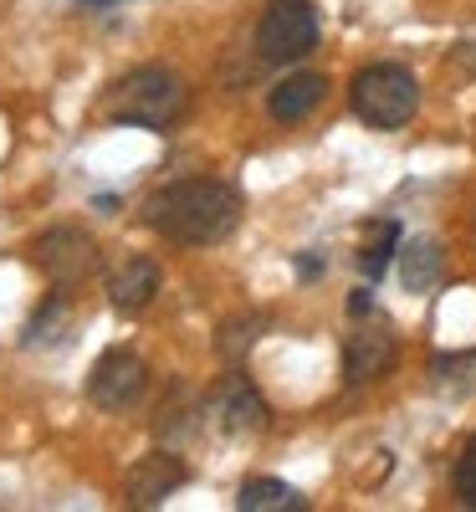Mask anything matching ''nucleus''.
<instances>
[{"label": "nucleus", "mask_w": 476, "mask_h": 512, "mask_svg": "<svg viewBox=\"0 0 476 512\" xmlns=\"http://www.w3.org/2000/svg\"><path fill=\"white\" fill-rule=\"evenodd\" d=\"M241 221V195L221 180H175L144 200V226L175 246H215Z\"/></svg>", "instance_id": "nucleus-1"}, {"label": "nucleus", "mask_w": 476, "mask_h": 512, "mask_svg": "<svg viewBox=\"0 0 476 512\" xmlns=\"http://www.w3.org/2000/svg\"><path fill=\"white\" fill-rule=\"evenodd\" d=\"M113 123L123 128H149V134H164L169 123L185 113V82L175 67L164 62H144L134 67L118 88H113V103H108Z\"/></svg>", "instance_id": "nucleus-2"}, {"label": "nucleus", "mask_w": 476, "mask_h": 512, "mask_svg": "<svg viewBox=\"0 0 476 512\" xmlns=\"http://www.w3.org/2000/svg\"><path fill=\"white\" fill-rule=\"evenodd\" d=\"M349 103L369 128H405L420 108V82L400 62H369L349 82Z\"/></svg>", "instance_id": "nucleus-3"}, {"label": "nucleus", "mask_w": 476, "mask_h": 512, "mask_svg": "<svg viewBox=\"0 0 476 512\" xmlns=\"http://www.w3.org/2000/svg\"><path fill=\"white\" fill-rule=\"evenodd\" d=\"M318 47V16L308 0H272V6L262 11V21H256V57L262 62H302Z\"/></svg>", "instance_id": "nucleus-4"}, {"label": "nucleus", "mask_w": 476, "mask_h": 512, "mask_svg": "<svg viewBox=\"0 0 476 512\" xmlns=\"http://www.w3.org/2000/svg\"><path fill=\"white\" fill-rule=\"evenodd\" d=\"M31 251H36V267L47 272V282L57 292H72V287H82V282L98 272V241L82 231V226H52V231H41Z\"/></svg>", "instance_id": "nucleus-5"}, {"label": "nucleus", "mask_w": 476, "mask_h": 512, "mask_svg": "<svg viewBox=\"0 0 476 512\" xmlns=\"http://www.w3.org/2000/svg\"><path fill=\"white\" fill-rule=\"evenodd\" d=\"M149 390V369L134 349H108L93 374H88V400L108 415H123V410H134Z\"/></svg>", "instance_id": "nucleus-6"}, {"label": "nucleus", "mask_w": 476, "mask_h": 512, "mask_svg": "<svg viewBox=\"0 0 476 512\" xmlns=\"http://www.w3.org/2000/svg\"><path fill=\"white\" fill-rule=\"evenodd\" d=\"M267 415H272L267 400L256 395V384H251L246 374H226V379L205 395V420L221 425L226 436H251V431H262Z\"/></svg>", "instance_id": "nucleus-7"}, {"label": "nucleus", "mask_w": 476, "mask_h": 512, "mask_svg": "<svg viewBox=\"0 0 476 512\" xmlns=\"http://www.w3.org/2000/svg\"><path fill=\"white\" fill-rule=\"evenodd\" d=\"M185 482H190V466L164 446V451H149L128 466L123 497H128V507H164V497H175Z\"/></svg>", "instance_id": "nucleus-8"}, {"label": "nucleus", "mask_w": 476, "mask_h": 512, "mask_svg": "<svg viewBox=\"0 0 476 512\" xmlns=\"http://www.w3.org/2000/svg\"><path fill=\"white\" fill-rule=\"evenodd\" d=\"M395 359H400V344H395V333H389L384 323L354 328L349 338H343V379L349 384L384 379L389 369H395Z\"/></svg>", "instance_id": "nucleus-9"}, {"label": "nucleus", "mask_w": 476, "mask_h": 512, "mask_svg": "<svg viewBox=\"0 0 476 512\" xmlns=\"http://www.w3.org/2000/svg\"><path fill=\"white\" fill-rule=\"evenodd\" d=\"M159 292V267L149 256H123V267L108 277V303L118 313H144Z\"/></svg>", "instance_id": "nucleus-10"}, {"label": "nucleus", "mask_w": 476, "mask_h": 512, "mask_svg": "<svg viewBox=\"0 0 476 512\" xmlns=\"http://www.w3.org/2000/svg\"><path fill=\"white\" fill-rule=\"evenodd\" d=\"M323 98H328V77L323 72H292V77H282L272 88L267 108H272L277 123H302Z\"/></svg>", "instance_id": "nucleus-11"}, {"label": "nucleus", "mask_w": 476, "mask_h": 512, "mask_svg": "<svg viewBox=\"0 0 476 512\" xmlns=\"http://www.w3.org/2000/svg\"><path fill=\"white\" fill-rule=\"evenodd\" d=\"M236 507L241 512H302L308 497H302L297 487H287V482H277V477H251V482H241Z\"/></svg>", "instance_id": "nucleus-12"}, {"label": "nucleus", "mask_w": 476, "mask_h": 512, "mask_svg": "<svg viewBox=\"0 0 476 512\" xmlns=\"http://www.w3.org/2000/svg\"><path fill=\"white\" fill-rule=\"evenodd\" d=\"M400 282L405 292H430L441 282V246L430 236H415L400 246Z\"/></svg>", "instance_id": "nucleus-13"}, {"label": "nucleus", "mask_w": 476, "mask_h": 512, "mask_svg": "<svg viewBox=\"0 0 476 512\" xmlns=\"http://www.w3.org/2000/svg\"><path fill=\"white\" fill-rule=\"evenodd\" d=\"M262 328H267V318L262 313H241V318H226L221 323V333H215V354H221L231 369L256 349V338H262Z\"/></svg>", "instance_id": "nucleus-14"}, {"label": "nucleus", "mask_w": 476, "mask_h": 512, "mask_svg": "<svg viewBox=\"0 0 476 512\" xmlns=\"http://www.w3.org/2000/svg\"><path fill=\"white\" fill-rule=\"evenodd\" d=\"M195 415H205V400H195L185 384H175V400H164L159 405V436H164V446H175L180 436H190L195 431Z\"/></svg>", "instance_id": "nucleus-15"}, {"label": "nucleus", "mask_w": 476, "mask_h": 512, "mask_svg": "<svg viewBox=\"0 0 476 512\" xmlns=\"http://www.w3.org/2000/svg\"><path fill=\"white\" fill-rule=\"evenodd\" d=\"M395 251H400V226H395V221H379L374 236H369L364 251H359V272H364L369 282H379V277L389 272V262H395Z\"/></svg>", "instance_id": "nucleus-16"}, {"label": "nucleus", "mask_w": 476, "mask_h": 512, "mask_svg": "<svg viewBox=\"0 0 476 512\" xmlns=\"http://www.w3.org/2000/svg\"><path fill=\"white\" fill-rule=\"evenodd\" d=\"M62 328H72V303H67V292H57L52 303L26 323V344H31V349H36V344H57Z\"/></svg>", "instance_id": "nucleus-17"}, {"label": "nucleus", "mask_w": 476, "mask_h": 512, "mask_svg": "<svg viewBox=\"0 0 476 512\" xmlns=\"http://www.w3.org/2000/svg\"><path fill=\"white\" fill-rule=\"evenodd\" d=\"M456 497H461V507H476V436L456 456Z\"/></svg>", "instance_id": "nucleus-18"}, {"label": "nucleus", "mask_w": 476, "mask_h": 512, "mask_svg": "<svg viewBox=\"0 0 476 512\" xmlns=\"http://www.w3.org/2000/svg\"><path fill=\"white\" fill-rule=\"evenodd\" d=\"M451 67L461 77H476V36H461L456 47H451Z\"/></svg>", "instance_id": "nucleus-19"}, {"label": "nucleus", "mask_w": 476, "mask_h": 512, "mask_svg": "<svg viewBox=\"0 0 476 512\" xmlns=\"http://www.w3.org/2000/svg\"><path fill=\"white\" fill-rule=\"evenodd\" d=\"M349 313H354V318H364V313H374V292H369V287H359V292L349 297Z\"/></svg>", "instance_id": "nucleus-20"}, {"label": "nucleus", "mask_w": 476, "mask_h": 512, "mask_svg": "<svg viewBox=\"0 0 476 512\" xmlns=\"http://www.w3.org/2000/svg\"><path fill=\"white\" fill-rule=\"evenodd\" d=\"M297 272H302V277H318V272H323V256H302Z\"/></svg>", "instance_id": "nucleus-21"}, {"label": "nucleus", "mask_w": 476, "mask_h": 512, "mask_svg": "<svg viewBox=\"0 0 476 512\" xmlns=\"http://www.w3.org/2000/svg\"><path fill=\"white\" fill-rule=\"evenodd\" d=\"M108 6H128V0H77V11H108Z\"/></svg>", "instance_id": "nucleus-22"}]
</instances>
